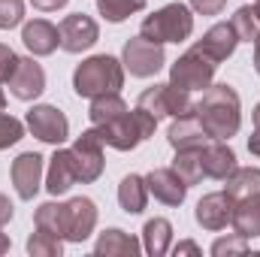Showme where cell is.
<instances>
[{
    "instance_id": "cell-9",
    "label": "cell",
    "mask_w": 260,
    "mask_h": 257,
    "mask_svg": "<svg viewBox=\"0 0 260 257\" xmlns=\"http://www.w3.org/2000/svg\"><path fill=\"white\" fill-rule=\"evenodd\" d=\"M27 130L40 139V142H49V145H61L70 136V121L58 106H49V103H40L27 112Z\"/></svg>"
},
{
    "instance_id": "cell-16",
    "label": "cell",
    "mask_w": 260,
    "mask_h": 257,
    "mask_svg": "<svg viewBox=\"0 0 260 257\" xmlns=\"http://www.w3.org/2000/svg\"><path fill=\"white\" fill-rule=\"evenodd\" d=\"M236 46H239V37H236V30H233V24H230V21L212 24V27L203 34V40H197V43H194V49H200L203 55H209L215 64L227 61V58L236 52Z\"/></svg>"
},
{
    "instance_id": "cell-15",
    "label": "cell",
    "mask_w": 260,
    "mask_h": 257,
    "mask_svg": "<svg viewBox=\"0 0 260 257\" xmlns=\"http://www.w3.org/2000/svg\"><path fill=\"white\" fill-rule=\"evenodd\" d=\"M145 185H148V194H154V200H160L164 206H182L188 197V185L179 179V173L173 167L151 170L145 176Z\"/></svg>"
},
{
    "instance_id": "cell-37",
    "label": "cell",
    "mask_w": 260,
    "mask_h": 257,
    "mask_svg": "<svg viewBox=\"0 0 260 257\" xmlns=\"http://www.w3.org/2000/svg\"><path fill=\"white\" fill-rule=\"evenodd\" d=\"M30 3H34L40 12H58V9H64L70 0H30Z\"/></svg>"
},
{
    "instance_id": "cell-6",
    "label": "cell",
    "mask_w": 260,
    "mask_h": 257,
    "mask_svg": "<svg viewBox=\"0 0 260 257\" xmlns=\"http://www.w3.org/2000/svg\"><path fill=\"white\" fill-rule=\"evenodd\" d=\"M215 70H218V64L209 55H203L200 49L191 46L176 64L170 67V85H176L182 91H206L212 85V79H215Z\"/></svg>"
},
{
    "instance_id": "cell-33",
    "label": "cell",
    "mask_w": 260,
    "mask_h": 257,
    "mask_svg": "<svg viewBox=\"0 0 260 257\" xmlns=\"http://www.w3.org/2000/svg\"><path fill=\"white\" fill-rule=\"evenodd\" d=\"M21 18H24V0H0V30L21 24Z\"/></svg>"
},
{
    "instance_id": "cell-45",
    "label": "cell",
    "mask_w": 260,
    "mask_h": 257,
    "mask_svg": "<svg viewBox=\"0 0 260 257\" xmlns=\"http://www.w3.org/2000/svg\"><path fill=\"white\" fill-rule=\"evenodd\" d=\"M254 9H257V15H260V0H257V3H254Z\"/></svg>"
},
{
    "instance_id": "cell-43",
    "label": "cell",
    "mask_w": 260,
    "mask_h": 257,
    "mask_svg": "<svg viewBox=\"0 0 260 257\" xmlns=\"http://www.w3.org/2000/svg\"><path fill=\"white\" fill-rule=\"evenodd\" d=\"M6 109V94H3V82H0V112Z\"/></svg>"
},
{
    "instance_id": "cell-18",
    "label": "cell",
    "mask_w": 260,
    "mask_h": 257,
    "mask_svg": "<svg viewBox=\"0 0 260 257\" xmlns=\"http://www.w3.org/2000/svg\"><path fill=\"white\" fill-rule=\"evenodd\" d=\"M21 40H24L27 52L37 55V58H46V55H52V52L61 46V34H58V27H55L52 21H46V18H34V21H27L24 30H21Z\"/></svg>"
},
{
    "instance_id": "cell-39",
    "label": "cell",
    "mask_w": 260,
    "mask_h": 257,
    "mask_svg": "<svg viewBox=\"0 0 260 257\" xmlns=\"http://www.w3.org/2000/svg\"><path fill=\"white\" fill-rule=\"evenodd\" d=\"M173 251H176V254H200V245H197V242H179Z\"/></svg>"
},
{
    "instance_id": "cell-22",
    "label": "cell",
    "mask_w": 260,
    "mask_h": 257,
    "mask_svg": "<svg viewBox=\"0 0 260 257\" xmlns=\"http://www.w3.org/2000/svg\"><path fill=\"white\" fill-rule=\"evenodd\" d=\"M94 254L97 257H136L139 254V239L130 236L118 227H109L100 233L97 245H94Z\"/></svg>"
},
{
    "instance_id": "cell-4",
    "label": "cell",
    "mask_w": 260,
    "mask_h": 257,
    "mask_svg": "<svg viewBox=\"0 0 260 257\" xmlns=\"http://www.w3.org/2000/svg\"><path fill=\"white\" fill-rule=\"evenodd\" d=\"M154 127H157V121H154L145 109L136 106V109L121 112L118 118L100 124L97 133H100L103 145H109V148H115V151H133L139 142H145V139L154 133Z\"/></svg>"
},
{
    "instance_id": "cell-12",
    "label": "cell",
    "mask_w": 260,
    "mask_h": 257,
    "mask_svg": "<svg viewBox=\"0 0 260 257\" xmlns=\"http://www.w3.org/2000/svg\"><path fill=\"white\" fill-rule=\"evenodd\" d=\"M9 176H12V188L21 200H34L40 185H43V154H37V151L18 154L12 160Z\"/></svg>"
},
{
    "instance_id": "cell-8",
    "label": "cell",
    "mask_w": 260,
    "mask_h": 257,
    "mask_svg": "<svg viewBox=\"0 0 260 257\" xmlns=\"http://www.w3.org/2000/svg\"><path fill=\"white\" fill-rule=\"evenodd\" d=\"M121 64H124V70H130V76H136V79L157 76L160 67L167 64L164 46H157V43H151V40H145V37H133V40L124 43Z\"/></svg>"
},
{
    "instance_id": "cell-38",
    "label": "cell",
    "mask_w": 260,
    "mask_h": 257,
    "mask_svg": "<svg viewBox=\"0 0 260 257\" xmlns=\"http://www.w3.org/2000/svg\"><path fill=\"white\" fill-rule=\"evenodd\" d=\"M9 221H12V203L6 194H0V227H6Z\"/></svg>"
},
{
    "instance_id": "cell-25",
    "label": "cell",
    "mask_w": 260,
    "mask_h": 257,
    "mask_svg": "<svg viewBox=\"0 0 260 257\" xmlns=\"http://www.w3.org/2000/svg\"><path fill=\"white\" fill-rule=\"evenodd\" d=\"M118 203H121V209L127 215H139L145 209V203H148V185H145V179L133 176V173L124 176L121 185H118Z\"/></svg>"
},
{
    "instance_id": "cell-13",
    "label": "cell",
    "mask_w": 260,
    "mask_h": 257,
    "mask_svg": "<svg viewBox=\"0 0 260 257\" xmlns=\"http://www.w3.org/2000/svg\"><path fill=\"white\" fill-rule=\"evenodd\" d=\"M9 91L15 100H37L46 91V70L37 64L34 58H18L15 73L9 76Z\"/></svg>"
},
{
    "instance_id": "cell-24",
    "label": "cell",
    "mask_w": 260,
    "mask_h": 257,
    "mask_svg": "<svg viewBox=\"0 0 260 257\" xmlns=\"http://www.w3.org/2000/svg\"><path fill=\"white\" fill-rule=\"evenodd\" d=\"M142 248L151 257H160L173 248V224L167 218H151L142 227Z\"/></svg>"
},
{
    "instance_id": "cell-26",
    "label": "cell",
    "mask_w": 260,
    "mask_h": 257,
    "mask_svg": "<svg viewBox=\"0 0 260 257\" xmlns=\"http://www.w3.org/2000/svg\"><path fill=\"white\" fill-rule=\"evenodd\" d=\"M121 112H127V103L121 100V94H100V97H94V100H91L88 118H91V124H94V127H100V124H106V121L118 118Z\"/></svg>"
},
{
    "instance_id": "cell-32",
    "label": "cell",
    "mask_w": 260,
    "mask_h": 257,
    "mask_svg": "<svg viewBox=\"0 0 260 257\" xmlns=\"http://www.w3.org/2000/svg\"><path fill=\"white\" fill-rule=\"evenodd\" d=\"M21 136H24V124L18 118L6 115V112H0V151L9 148V145H15Z\"/></svg>"
},
{
    "instance_id": "cell-30",
    "label": "cell",
    "mask_w": 260,
    "mask_h": 257,
    "mask_svg": "<svg viewBox=\"0 0 260 257\" xmlns=\"http://www.w3.org/2000/svg\"><path fill=\"white\" fill-rule=\"evenodd\" d=\"M139 9H145V0H97V12H100L106 21H112V24L130 18V15L139 12Z\"/></svg>"
},
{
    "instance_id": "cell-23",
    "label": "cell",
    "mask_w": 260,
    "mask_h": 257,
    "mask_svg": "<svg viewBox=\"0 0 260 257\" xmlns=\"http://www.w3.org/2000/svg\"><path fill=\"white\" fill-rule=\"evenodd\" d=\"M224 194L236 203L245 197H257L260 194V170L257 167H236L227 179H224Z\"/></svg>"
},
{
    "instance_id": "cell-36",
    "label": "cell",
    "mask_w": 260,
    "mask_h": 257,
    "mask_svg": "<svg viewBox=\"0 0 260 257\" xmlns=\"http://www.w3.org/2000/svg\"><path fill=\"white\" fill-rule=\"evenodd\" d=\"M227 0H191V9L200 15H221Z\"/></svg>"
},
{
    "instance_id": "cell-1",
    "label": "cell",
    "mask_w": 260,
    "mask_h": 257,
    "mask_svg": "<svg viewBox=\"0 0 260 257\" xmlns=\"http://www.w3.org/2000/svg\"><path fill=\"white\" fill-rule=\"evenodd\" d=\"M194 112L203 130L209 133V139H230L239 133L242 103L230 85H209L203 91V100L194 103Z\"/></svg>"
},
{
    "instance_id": "cell-19",
    "label": "cell",
    "mask_w": 260,
    "mask_h": 257,
    "mask_svg": "<svg viewBox=\"0 0 260 257\" xmlns=\"http://www.w3.org/2000/svg\"><path fill=\"white\" fill-rule=\"evenodd\" d=\"M79 182L76 176V164H73V151L70 148H58L49 160V173H46V191L52 197L67 194L73 185Z\"/></svg>"
},
{
    "instance_id": "cell-29",
    "label": "cell",
    "mask_w": 260,
    "mask_h": 257,
    "mask_svg": "<svg viewBox=\"0 0 260 257\" xmlns=\"http://www.w3.org/2000/svg\"><path fill=\"white\" fill-rule=\"evenodd\" d=\"M34 227L49 230V233L64 239V203H43L34 215Z\"/></svg>"
},
{
    "instance_id": "cell-7",
    "label": "cell",
    "mask_w": 260,
    "mask_h": 257,
    "mask_svg": "<svg viewBox=\"0 0 260 257\" xmlns=\"http://www.w3.org/2000/svg\"><path fill=\"white\" fill-rule=\"evenodd\" d=\"M73 164H76V176H79V182L82 185H91V182H97L100 176H103V167H106V160H103V139H100V133L97 127L85 130L76 142H73Z\"/></svg>"
},
{
    "instance_id": "cell-11",
    "label": "cell",
    "mask_w": 260,
    "mask_h": 257,
    "mask_svg": "<svg viewBox=\"0 0 260 257\" xmlns=\"http://www.w3.org/2000/svg\"><path fill=\"white\" fill-rule=\"evenodd\" d=\"M97 227V206L91 197H73L64 203V239L85 242Z\"/></svg>"
},
{
    "instance_id": "cell-14",
    "label": "cell",
    "mask_w": 260,
    "mask_h": 257,
    "mask_svg": "<svg viewBox=\"0 0 260 257\" xmlns=\"http://www.w3.org/2000/svg\"><path fill=\"white\" fill-rule=\"evenodd\" d=\"M200 160H203V176L215 182H224L236 170V151L227 145V139H209L200 148Z\"/></svg>"
},
{
    "instance_id": "cell-41",
    "label": "cell",
    "mask_w": 260,
    "mask_h": 257,
    "mask_svg": "<svg viewBox=\"0 0 260 257\" xmlns=\"http://www.w3.org/2000/svg\"><path fill=\"white\" fill-rule=\"evenodd\" d=\"M9 245H12V242H9V236L3 233V227H0V254H6V251H9Z\"/></svg>"
},
{
    "instance_id": "cell-28",
    "label": "cell",
    "mask_w": 260,
    "mask_h": 257,
    "mask_svg": "<svg viewBox=\"0 0 260 257\" xmlns=\"http://www.w3.org/2000/svg\"><path fill=\"white\" fill-rule=\"evenodd\" d=\"M230 24H233L236 37H239V43H254V40H257L260 15H257V9H254V6H239V9L233 12Z\"/></svg>"
},
{
    "instance_id": "cell-40",
    "label": "cell",
    "mask_w": 260,
    "mask_h": 257,
    "mask_svg": "<svg viewBox=\"0 0 260 257\" xmlns=\"http://www.w3.org/2000/svg\"><path fill=\"white\" fill-rule=\"evenodd\" d=\"M248 151H251L254 157H260V127H254V133L248 136Z\"/></svg>"
},
{
    "instance_id": "cell-31",
    "label": "cell",
    "mask_w": 260,
    "mask_h": 257,
    "mask_svg": "<svg viewBox=\"0 0 260 257\" xmlns=\"http://www.w3.org/2000/svg\"><path fill=\"white\" fill-rule=\"evenodd\" d=\"M64 251V239L49 233V230H37L27 239V254L30 257H61Z\"/></svg>"
},
{
    "instance_id": "cell-21",
    "label": "cell",
    "mask_w": 260,
    "mask_h": 257,
    "mask_svg": "<svg viewBox=\"0 0 260 257\" xmlns=\"http://www.w3.org/2000/svg\"><path fill=\"white\" fill-rule=\"evenodd\" d=\"M230 227H233V233H239L242 239H257L260 236V194L233 203Z\"/></svg>"
},
{
    "instance_id": "cell-35",
    "label": "cell",
    "mask_w": 260,
    "mask_h": 257,
    "mask_svg": "<svg viewBox=\"0 0 260 257\" xmlns=\"http://www.w3.org/2000/svg\"><path fill=\"white\" fill-rule=\"evenodd\" d=\"M15 67H18V55L9 46L0 43V82H9V76L15 73Z\"/></svg>"
},
{
    "instance_id": "cell-10",
    "label": "cell",
    "mask_w": 260,
    "mask_h": 257,
    "mask_svg": "<svg viewBox=\"0 0 260 257\" xmlns=\"http://www.w3.org/2000/svg\"><path fill=\"white\" fill-rule=\"evenodd\" d=\"M58 34H61V49L70 55H79V52H88L97 40H100V27L91 15L85 12H73L67 15L64 21L58 24Z\"/></svg>"
},
{
    "instance_id": "cell-5",
    "label": "cell",
    "mask_w": 260,
    "mask_h": 257,
    "mask_svg": "<svg viewBox=\"0 0 260 257\" xmlns=\"http://www.w3.org/2000/svg\"><path fill=\"white\" fill-rule=\"evenodd\" d=\"M139 109H145L154 121L160 118H182L188 112H194V103H191V91H182L176 85H151L139 94L136 100Z\"/></svg>"
},
{
    "instance_id": "cell-34",
    "label": "cell",
    "mask_w": 260,
    "mask_h": 257,
    "mask_svg": "<svg viewBox=\"0 0 260 257\" xmlns=\"http://www.w3.org/2000/svg\"><path fill=\"white\" fill-rule=\"evenodd\" d=\"M245 251H248V239H242L239 233H233V236H227V239H218V242L212 245V254L215 257L245 254Z\"/></svg>"
},
{
    "instance_id": "cell-27",
    "label": "cell",
    "mask_w": 260,
    "mask_h": 257,
    "mask_svg": "<svg viewBox=\"0 0 260 257\" xmlns=\"http://www.w3.org/2000/svg\"><path fill=\"white\" fill-rule=\"evenodd\" d=\"M176 173H179V179L191 188V185H200L206 176H203V160H200V148H182V151H176V157H173V164H170Z\"/></svg>"
},
{
    "instance_id": "cell-2",
    "label": "cell",
    "mask_w": 260,
    "mask_h": 257,
    "mask_svg": "<svg viewBox=\"0 0 260 257\" xmlns=\"http://www.w3.org/2000/svg\"><path fill=\"white\" fill-rule=\"evenodd\" d=\"M124 85V64L112 55H94L76 67L73 73V91L79 97H100V94H118Z\"/></svg>"
},
{
    "instance_id": "cell-3",
    "label": "cell",
    "mask_w": 260,
    "mask_h": 257,
    "mask_svg": "<svg viewBox=\"0 0 260 257\" xmlns=\"http://www.w3.org/2000/svg\"><path fill=\"white\" fill-rule=\"evenodd\" d=\"M191 34H194V15H191V6H185V3L160 6L139 27V37H145V40H151L157 46H164V43H185Z\"/></svg>"
},
{
    "instance_id": "cell-44",
    "label": "cell",
    "mask_w": 260,
    "mask_h": 257,
    "mask_svg": "<svg viewBox=\"0 0 260 257\" xmlns=\"http://www.w3.org/2000/svg\"><path fill=\"white\" fill-rule=\"evenodd\" d=\"M254 127H260V103L254 106Z\"/></svg>"
},
{
    "instance_id": "cell-20",
    "label": "cell",
    "mask_w": 260,
    "mask_h": 257,
    "mask_svg": "<svg viewBox=\"0 0 260 257\" xmlns=\"http://www.w3.org/2000/svg\"><path fill=\"white\" fill-rule=\"evenodd\" d=\"M167 139L176 151H182V148H203L209 142V133L203 130L197 112H188L182 118H173V124L167 130Z\"/></svg>"
},
{
    "instance_id": "cell-17",
    "label": "cell",
    "mask_w": 260,
    "mask_h": 257,
    "mask_svg": "<svg viewBox=\"0 0 260 257\" xmlns=\"http://www.w3.org/2000/svg\"><path fill=\"white\" fill-rule=\"evenodd\" d=\"M194 218L203 230H224V227L230 224V218H233V200L224 191L206 194V197L197 203Z\"/></svg>"
},
{
    "instance_id": "cell-42",
    "label": "cell",
    "mask_w": 260,
    "mask_h": 257,
    "mask_svg": "<svg viewBox=\"0 0 260 257\" xmlns=\"http://www.w3.org/2000/svg\"><path fill=\"white\" fill-rule=\"evenodd\" d=\"M254 70H257V76H260V34H257V40H254Z\"/></svg>"
}]
</instances>
